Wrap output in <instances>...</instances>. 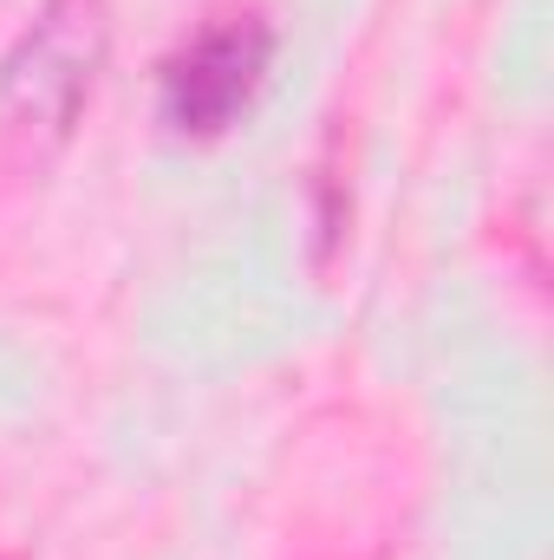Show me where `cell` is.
I'll return each mask as SVG.
<instances>
[{
    "instance_id": "6da1fadb",
    "label": "cell",
    "mask_w": 554,
    "mask_h": 560,
    "mask_svg": "<svg viewBox=\"0 0 554 560\" xmlns=\"http://www.w3.org/2000/svg\"><path fill=\"white\" fill-rule=\"evenodd\" d=\"M112 0H39L0 52V143L20 163L59 156L112 66Z\"/></svg>"
},
{
    "instance_id": "7a4b0ae2",
    "label": "cell",
    "mask_w": 554,
    "mask_h": 560,
    "mask_svg": "<svg viewBox=\"0 0 554 560\" xmlns=\"http://www.w3.org/2000/svg\"><path fill=\"white\" fill-rule=\"evenodd\" d=\"M275 66V26L255 7L235 13H209L203 26H189L163 59H157V118L170 125V138L183 143H216L229 138Z\"/></svg>"
}]
</instances>
